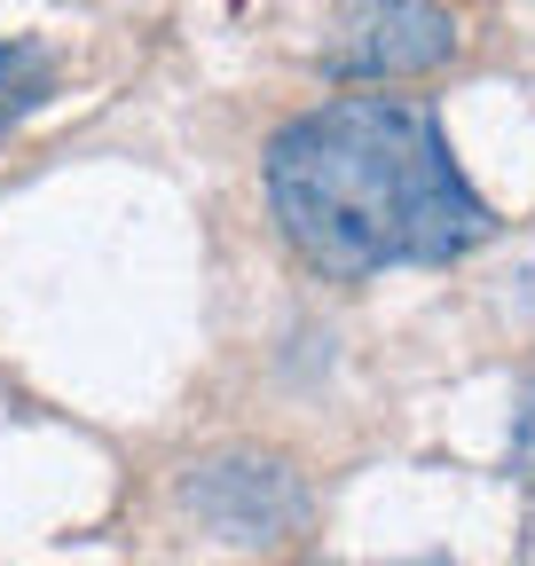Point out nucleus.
<instances>
[{
    "mask_svg": "<svg viewBox=\"0 0 535 566\" xmlns=\"http://www.w3.org/2000/svg\"><path fill=\"white\" fill-rule=\"evenodd\" d=\"M268 205L292 252L363 283L386 268H441L496 237V212L449 158V134L410 95H339L268 142Z\"/></svg>",
    "mask_w": 535,
    "mask_h": 566,
    "instance_id": "obj_1",
    "label": "nucleus"
},
{
    "mask_svg": "<svg viewBox=\"0 0 535 566\" xmlns=\"http://www.w3.org/2000/svg\"><path fill=\"white\" fill-rule=\"evenodd\" d=\"M181 512L229 551H276V543L307 535L315 488L276 449H221L181 472Z\"/></svg>",
    "mask_w": 535,
    "mask_h": 566,
    "instance_id": "obj_2",
    "label": "nucleus"
},
{
    "mask_svg": "<svg viewBox=\"0 0 535 566\" xmlns=\"http://www.w3.org/2000/svg\"><path fill=\"white\" fill-rule=\"evenodd\" d=\"M457 55V9L449 0H339L323 24V71L331 80H426Z\"/></svg>",
    "mask_w": 535,
    "mask_h": 566,
    "instance_id": "obj_3",
    "label": "nucleus"
},
{
    "mask_svg": "<svg viewBox=\"0 0 535 566\" xmlns=\"http://www.w3.org/2000/svg\"><path fill=\"white\" fill-rule=\"evenodd\" d=\"M55 95V55L40 40H0V126H17Z\"/></svg>",
    "mask_w": 535,
    "mask_h": 566,
    "instance_id": "obj_4",
    "label": "nucleus"
},
{
    "mask_svg": "<svg viewBox=\"0 0 535 566\" xmlns=\"http://www.w3.org/2000/svg\"><path fill=\"white\" fill-rule=\"evenodd\" d=\"M512 472L535 488V363L520 370V401H512Z\"/></svg>",
    "mask_w": 535,
    "mask_h": 566,
    "instance_id": "obj_5",
    "label": "nucleus"
}]
</instances>
